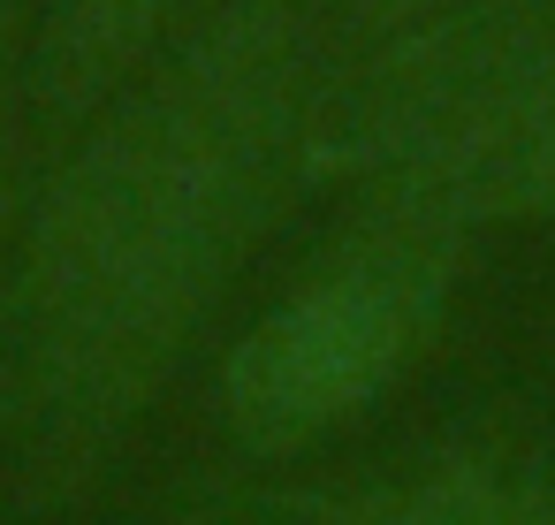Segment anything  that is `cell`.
I'll return each mask as SVG.
<instances>
[{"instance_id": "1", "label": "cell", "mask_w": 555, "mask_h": 525, "mask_svg": "<svg viewBox=\"0 0 555 525\" xmlns=\"http://www.w3.org/2000/svg\"><path fill=\"white\" fill-rule=\"evenodd\" d=\"M343 54V0H214L69 130L0 290V441L31 502L92 487L183 373L312 176Z\"/></svg>"}, {"instance_id": "2", "label": "cell", "mask_w": 555, "mask_h": 525, "mask_svg": "<svg viewBox=\"0 0 555 525\" xmlns=\"http://www.w3.org/2000/svg\"><path fill=\"white\" fill-rule=\"evenodd\" d=\"M464 252L327 229L312 267L221 350L214 419L236 457H305L358 426L441 335Z\"/></svg>"}, {"instance_id": "3", "label": "cell", "mask_w": 555, "mask_h": 525, "mask_svg": "<svg viewBox=\"0 0 555 525\" xmlns=\"http://www.w3.org/2000/svg\"><path fill=\"white\" fill-rule=\"evenodd\" d=\"M532 77H555V0H441L343 54L312 130V176L350 183L441 115Z\"/></svg>"}, {"instance_id": "4", "label": "cell", "mask_w": 555, "mask_h": 525, "mask_svg": "<svg viewBox=\"0 0 555 525\" xmlns=\"http://www.w3.org/2000/svg\"><path fill=\"white\" fill-rule=\"evenodd\" d=\"M547 214H555V77H532L441 115L434 130L350 176V206L335 229L472 252L479 229Z\"/></svg>"}, {"instance_id": "5", "label": "cell", "mask_w": 555, "mask_h": 525, "mask_svg": "<svg viewBox=\"0 0 555 525\" xmlns=\"http://www.w3.org/2000/svg\"><path fill=\"white\" fill-rule=\"evenodd\" d=\"M251 525H555V487L487 449H441L365 479L236 487Z\"/></svg>"}, {"instance_id": "6", "label": "cell", "mask_w": 555, "mask_h": 525, "mask_svg": "<svg viewBox=\"0 0 555 525\" xmlns=\"http://www.w3.org/2000/svg\"><path fill=\"white\" fill-rule=\"evenodd\" d=\"M206 0H47L24 47V100L47 138L92 123L153 54H168Z\"/></svg>"}, {"instance_id": "7", "label": "cell", "mask_w": 555, "mask_h": 525, "mask_svg": "<svg viewBox=\"0 0 555 525\" xmlns=\"http://www.w3.org/2000/svg\"><path fill=\"white\" fill-rule=\"evenodd\" d=\"M426 9H441V0H350V47L358 39H380V31H396V24H411Z\"/></svg>"}, {"instance_id": "8", "label": "cell", "mask_w": 555, "mask_h": 525, "mask_svg": "<svg viewBox=\"0 0 555 525\" xmlns=\"http://www.w3.org/2000/svg\"><path fill=\"white\" fill-rule=\"evenodd\" d=\"M9 39H16V0H0V100H9Z\"/></svg>"}]
</instances>
